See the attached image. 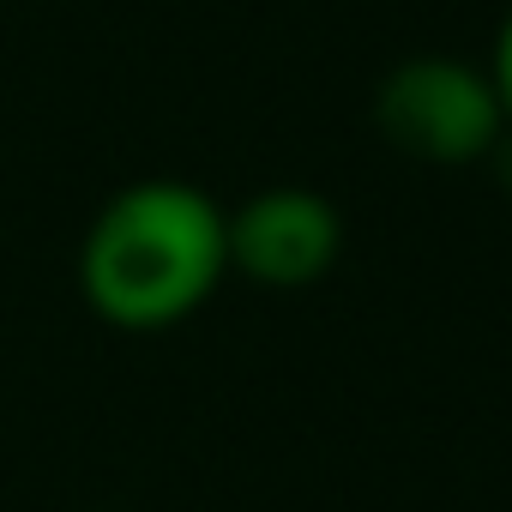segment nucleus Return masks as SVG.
<instances>
[{
	"label": "nucleus",
	"mask_w": 512,
	"mask_h": 512,
	"mask_svg": "<svg viewBox=\"0 0 512 512\" xmlns=\"http://www.w3.org/2000/svg\"><path fill=\"white\" fill-rule=\"evenodd\" d=\"M488 85H494V97H500V115L512 121V13L500 19V31H494V55H488Z\"/></svg>",
	"instance_id": "4"
},
{
	"label": "nucleus",
	"mask_w": 512,
	"mask_h": 512,
	"mask_svg": "<svg viewBox=\"0 0 512 512\" xmlns=\"http://www.w3.org/2000/svg\"><path fill=\"white\" fill-rule=\"evenodd\" d=\"M344 253V217L314 187H266L229 211V272L266 290H308Z\"/></svg>",
	"instance_id": "3"
},
{
	"label": "nucleus",
	"mask_w": 512,
	"mask_h": 512,
	"mask_svg": "<svg viewBox=\"0 0 512 512\" xmlns=\"http://www.w3.org/2000/svg\"><path fill=\"white\" fill-rule=\"evenodd\" d=\"M229 278V211L175 175L109 193L79 241V290L115 332H163Z\"/></svg>",
	"instance_id": "1"
},
{
	"label": "nucleus",
	"mask_w": 512,
	"mask_h": 512,
	"mask_svg": "<svg viewBox=\"0 0 512 512\" xmlns=\"http://www.w3.org/2000/svg\"><path fill=\"white\" fill-rule=\"evenodd\" d=\"M374 121L380 133L440 169H464L500 151L506 115L482 67L452 61V55H416L392 67L374 91Z\"/></svg>",
	"instance_id": "2"
}]
</instances>
